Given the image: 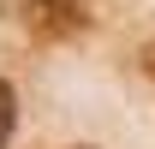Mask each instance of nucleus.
Returning <instances> with one entry per match:
<instances>
[{"label":"nucleus","instance_id":"nucleus-3","mask_svg":"<svg viewBox=\"0 0 155 149\" xmlns=\"http://www.w3.org/2000/svg\"><path fill=\"white\" fill-rule=\"evenodd\" d=\"M143 72L155 78V42H149V48H143Z\"/></svg>","mask_w":155,"mask_h":149},{"label":"nucleus","instance_id":"nucleus-2","mask_svg":"<svg viewBox=\"0 0 155 149\" xmlns=\"http://www.w3.org/2000/svg\"><path fill=\"white\" fill-rule=\"evenodd\" d=\"M12 125H18V95H12V84L0 78V149L12 143Z\"/></svg>","mask_w":155,"mask_h":149},{"label":"nucleus","instance_id":"nucleus-1","mask_svg":"<svg viewBox=\"0 0 155 149\" xmlns=\"http://www.w3.org/2000/svg\"><path fill=\"white\" fill-rule=\"evenodd\" d=\"M24 24L36 42H66L90 24V12H84V0H24Z\"/></svg>","mask_w":155,"mask_h":149}]
</instances>
